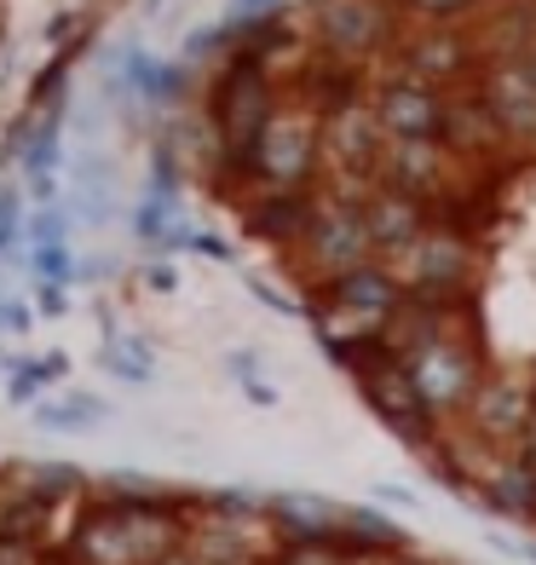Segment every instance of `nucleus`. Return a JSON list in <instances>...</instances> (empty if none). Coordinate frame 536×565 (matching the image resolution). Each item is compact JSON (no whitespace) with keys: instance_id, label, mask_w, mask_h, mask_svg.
Wrapping results in <instances>:
<instances>
[{"instance_id":"1","label":"nucleus","mask_w":536,"mask_h":565,"mask_svg":"<svg viewBox=\"0 0 536 565\" xmlns=\"http://www.w3.org/2000/svg\"><path fill=\"white\" fill-rule=\"evenodd\" d=\"M191 520L179 508L87 502L64 536V565H162L185 548Z\"/></svg>"},{"instance_id":"2","label":"nucleus","mask_w":536,"mask_h":565,"mask_svg":"<svg viewBox=\"0 0 536 565\" xmlns=\"http://www.w3.org/2000/svg\"><path fill=\"white\" fill-rule=\"evenodd\" d=\"M335 364L352 370V381H357V393H364V404L398 433L404 445L421 450V456H432V445H439V433H444V427H439V416L427 409V398L416 393V375L404 370L387 347H380V335L341 347V352H335Z\"/></svg>"},{"instance_id":"3","label":"nucleus","mask_w":536,"mask_h":565,"mask_svg":"<svg viewBox=\"0 0 536 565\" xmlns=\"http://www.w3.org/2000/svg\"><path fill=\"white\" fill-rule=\"evenodd\" d=\"M450 318L462 323V329H444L439 341H432L416 364H404L416 375V393L427 398V409L439 416V427H444V416H455L462 422L468 416V404L479 398V387H484V335H479V306L473 300H462V306H450Z\"/></svg>"},{"instance_id":"4","label":"nucleus","mask_w":536,"mask_h":565,"mask_svg":"<svg viewBox=\"0 0 536 565\" xmlns=\"http://www.w3.org/2000/svg\"><path fill=\"white\" fill-rule=\"evenodd\" d=\"M277 110H283V93L271 87V70L254 53H237L219 70V82H214V139H219L225 168L254 179V150H260V134L271 127Z\"/></svg>"},{"instance_id":"5","label":"nucleus","mask_w":536,"mask_h":565,"mask_svg":"<svg viewBox=\"0 0 536 565\" xmlns=\"http://www.w3.org/2000/svg\"><path fill=\"white\" fill-rule=\"evenodd\" d=\"M387 271L404 282V295L432 300V306H462V300H473L479 254L462 231H427V237L410 254H398Z\"/></svg>"},{"instance_id":"6","label":"nucleus","mask_w":536,"mask_h":565,"mask_svg":"<svg viewBox=\"0 0 536 565\" xmlns=\"http://www.w3.org/2000/svg\"><path fill=\"white\" fill-rule=\"evenodd\" d=\"M318 157H323V116L283 98V110L271 116V127L260 134V150H254L260 191H300L318 173Z\"/></svg>"},{"instance_id":"7","label":"nucleus","mask_w":536,"mask_h":565,"mask_svg":"<svg viewBox=\"0 0 536 565\" xmlns=\"http://www.w3.org/2000/svg\"><path fill=\"white\" fill-rule=\"evenodd\" d=\"M300 254H305V277H312V289H329L335 277L369 266V260H375V243H369V231H364L357 202L323 191V209H318L312 231H305Z\"/></svg>"},{"instance_id":"8","label":"nucleus","mask_w":536,"mask_h":565,"mask_svg":"<svg viewBox=\"0 0 536 565\" xmlns=\"http://www.w3.org/2000/svg\"><path fill=\"white\" fill-rule=\"evenodd\" d=\"M318 46L329 58L341 64H369L375 53H387L398 23H393V7L387 0H329V7H318Z\"/></svg>"},{"instance_id":"9","label":"nucleus","mask_w":536,"mask_h":565,"mask_svg":"<svg viewBox=\"0 0 536 565\" xmlns=\"http://www.w3.org/2000/svg\"><path fill=\"white\" fill-rule=\"evenodd\" d=\"M450 173H455V157L439 139H387L380 168H375V185L398 191V196H410V202L427 209V202L450 196Z\"/></svg>"},{"instance_id":"10","label":"nucleus","mask_w":536,"mask_h":565,"mask_svg":"<svg viewBox=\"0 0 536 565\" xmlns=\"http://www.w3.org/2000/svg\"><path fill=\"white\" fill-rule=\"evenodd\" d=\"M380 150H387V127L369 105H341L323 116V157L341 168V179L352 185H375V168H380Z\"/></svg>"},{"instance_id":"11","label":"nucleus","mask_w":536,"mask_h":565,"mask_svg":"<svg viewBox=\"0 0 536 565\" xmlns=\"http://www.w3.org/2000/svg\"><path fill=\"white\" fill-rule=\"evenodd\" d=\"M312 300H329L335 312H346L357 329H364V335H380V329H387V318L398 312V300H404V282L380 266V260H369V266L335 277L329 289H312Z\"/></svg>"},{"instance_id":"12","label":"nucleus","mask_w":536,"mask_h":565,"mask_svg":"<svg viewBox=\"0 0 536 565\" xmlns=\"http://www.w3.org/2000/svg\"><path fill=\"white\" fill-rule=\"evenodd\" d=\"M530 381H514V375H484V387L479 398L468 404V416L462 427L479 433L484 445H496V450H514L519 445V433L530 422Z\"/></svg>"},{"instance_id":"13","label":"nucleus","mask_w":536,"mask_h":565,"mask_svg":"<svg viewBox=\"0 0 536 565\" xmlns=\"http://www.w3.org/2000/svg\"><path fill=\"white\" fill-rule=\"evenodd\" d=\"M473 41L455 30V23H432V30H421L410 46H404V82H421V87H450L462 82V75L473 70Z\"/></svg>"},{"instance_id":"14","label":"nucleus","mask_w":536,"mask_h":565,"mask_svg":"<svg viewBox=\"0 0 536 565\" xmlns=\"http://www.w3.org/2000/svg\"><path fill=\"white\" fill-rule=\"evenodd\" d=\"M323 209L318 191H260L248 196V237H260L271 248H300Z\"/></svg>"},{"instance_id":"15","label":"nucleus","mask_w":536,"mask_h":565,"mask_svg":"<svg viewBox=\"0 0 536 565\" xmlns=\"http://www.w3.org/2000/svg\"><path fill=\"white\" fill-rule=\"evenodd\" d=\"M439 145L450 150L455 162H473V157H491V150L507 145L502 121L491 116V105H484V93L468 87L462 98H444V127H439Z\"/></svg>"},{"instance_id":"16","label":"nucleus","mask_w":536,"mask_h":565,"mask_svg":"<svg viewBox=\"0 0 536 565\" xmlns=\"http://www.w3.org/2000/svg\"><path fill=\"white\" fill-rule=\"evenodd\" d=\"M357 214H364V231H369V243L375 254H410L421 237H427V209L410 196H398V191H369L364 202H357Z\"/></svg>"},{"instance_id":"17","label":"nucleus","mask_w":536,"mask_h":565,"mask_svg":"<svg viewBox=\"0 0 536 565\" xmlns=\"http://www.w3.org/2000/svg\"><path fill=\"white\" fill-rule=\"evenodd\" d=\"M375 116L387 127V139H439L444 98L421 82H387L375 98Z\"/></svg>"},{"instance_id":"18","label":"nucleus","mask_w":536,"mask_h":565,"mask_svg":"<svg viewBox=\"0 0 536 565\" xmlns=\"http://www.w3.org/2000/svg\"><path fill=\"white\" fill-rule=\"evenodd\" d=\"M266 520L277 531V543H341V531H346V508L335 502H323V497H271L266 502Z\"/></svg>"},{"instance_id":"19","label":"nucleus","mask_w":536,"mask_h":565,"mask_svg":"<svg viewBox=\"0 0 536 565\" xmlns=\"http://www.w3.org/2000/svg\"><path fill=\"white\" fill-rule=\"evenodd\" d=\"M479 93H484V105H491V116L502 121L507 145H530L536 139V87H530L525 70H491L479 82Z\"/></svg>"},{"instance_id":"20","label":"nucleus","mask_w":536,"mask_h":565,"mask_svg":"<svg viewBox=\"0 0 536 565\" xmlns=\"http://www.w3.org/2000/svg\"><path fill=\"white\" fill-rule=\"evenodd\" d=\"M468 41H473V35H468ZM530 46H536V18H530V7H507V12H496V18H484V30H479V41H473V58L484 64V75H491V70H519Z\"/></svg>"},{"instance_id":"21","label":"nucleus","mask_w":536,"mask_h":565,"mask_svg":"<svg viewBox=\"0 0 536 565\" xmlns=\"http://www.w3.org/2000/svg\"><path fill=\"white\" fill-rule=\"evenodd\" d=\"M7 497H30L41 508H64L75 497H87V473L69 461H12L7 468Z\"/></svg>"},{"instance_id":"22","label":"nucleus","mask_w":536,"mask_h":565,"mask_svg":"<svg viewBox=\"0 0 536 565\" xmlns=\"http://www.w3.org/2000/svg\"><path fill=\"white\" fill-rule=\"evenodd\" d=\"M294 98H300L305 110H318V116L341 110V105H352V98H357V70L341 64V58H323V64H312V70L300 64V75H294Z\"/></svg>"},{"instance_id":"23","label":"nucleus","mask_w":536,"mask_h":565,"mask_svg":"<svg viewBox=\"0 0 536 565\" xmlns=\"http://www.w3.org/2000/svg\"><path fill=\"white\" fill-rule=\"evenodd\" d=\"M479 502H484V508H496L502 520H536V468H525L519 456H507L502 468L484 479Z\"/></svg>"},{"instance_id":"24","label":"nucleus","mask_w":536,"mask_h":565,"mask_svg":"<svg viewBox=\"0 0 536 565\" xmlns=\"http://www.w3.org/2000/svg\"><path fill=\"white\" fill-rule=\"evenodd\" d=\"M266 565H369L346 543H277Z\"/></svg>"},{"instance_id":"25","label":"nucleus","mask_w":536,"mask_h":565,"mask_svg":"<svg viewBox=\"0 0 536 565\" xmlns=\"http://www.w3.org/2000/svg\"><path fill=\"white\" fill-rule=\"evenodd\" d=\"M0 565H46V548L18 543V536H0Z\"/></svg>"},{"instance_id":"26","label":"nucleus","mask_w":536,"mask_h":565,"mask_svg":"<svg viewBox=\"0 0 536 565\" xmlns=\"http://www.w3.org/2000/svg\"><path fill=\"white\" fill-rule=\"evenodd\" d=\"M416 7H421V12H432V18H444V23H450V18H462V12H473V7H484V0H416Z\"/></svg>"},{"instance_id":"27","label":"nucleus","mask_w":536,"mask_h":565,"mask_svg":"<svg viewBox=\"0 0 536 565\" xmlns=\"http://www.w3.org/2000/svg\"><path fill=\"white\" fill-rule=\"evenodd\" d=\"M35 266H41L46 277H64V271H69V266H64V248H58V243H41V248H35Z\"/></svg>"},{"instance_id":"28","label":"nucleus","mask_w":536,"mask_h":565,"mask_svg":"<svg viewBox=\"0 0 536 565\" xmlns=\"http://www.w3.org/2000/svg\"><path fill=\"white\" fill-rule=\"evenodd\" d=\"M369 565H427V559H404V554H387V559H369Z\"/></svg>"},{"instance_id":"29","label":"nucleus","mask_w":536,"mask_h":565,"mask_svg":"<svg viewBox=\"0 0 536 565\" xmlns=\"http://www.w3.org/2000/svg\"><path fill=\"white\" fill-rule=\"evenodd\" d=\"M525 75H530V87H536V46H530V53H525V64H519Z\"/></svg>"},{"instance_id":"30","label":"nucleus","mask_w":536,"mask_h":565,"mask_svg":"<svg viewBox=\"0 0 536 565\" xmlns=\"http://www.w3.org/2000/svg\"><path fill=\"white\" fill-rule=\"evenodd\" d=\"M530 18H536V0H530Z\"/></svg>"}]
</instances>
